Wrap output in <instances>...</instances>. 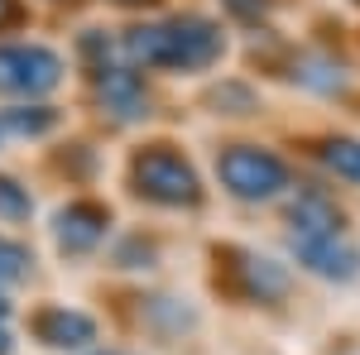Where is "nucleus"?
<instances>
[{
	"label": "nucleus",
	"mask_w": 360,
	"mask_h": 355,
	"mask_svg": "<svg viewBox=\"0 0 360 355\" xmlns=\"http://www.w3.org/2000/svg\"><path fill=\"white\" fill-rule=\"evenodd\" d=\"M226 39L221 29L202 15H178V20H164V25H139L125 34V53L144 63V67H183V72H197V67H212L221 58Z\"/></svg>",
	"instance_id": "f257e3e1"
},
{
	"label": "nucleus",
	"mask_w": 360,
	"mask_h": 355,
	"mask_svg": "<svg viewBox=\"0 0 360 355\" xmlns=\"http://www.w3.org/2000/svg\"><path fill=\"white\" fill-rule=\"evenodd\" d=\"M130 178H135L139 197H149V202H159V207H193L197 197H202V183H197L193 164H188L183 154L164 149V144L135 154Z\"/></svg>",
	"instance_id": "f03ea898"
},
{
	"label": "nucleus",
	"mask_w": 360,
	"mask_h": 355,
	"mask_svg": "<svg viewBox=\"0 0 360 355\" xmlns=\"http://www.w3.org/2000/svg\"><path fill=\"white\" fill-rule=\"evenodd\" d=\"M221 183L236 197H245V202H264V197H278V192L288 188V168L269 149L236 144V149L221 154Z\"/></svg>",
	"instance_id": "7ed1b4c3"
},
{
	"label": "nucleus",
	"mask_w": 360,
	"mask_h": 355,
	"mask_svg": "<svg viewBox=\"0 0 360 355\" xmlns=\"http://www.w3.org/2000/svg\"><path fill=\"white\" fill-rule=\"evenodd\" d=\"M63 82V58L39 44H5L0 49V91L10 96H44Z\"/></svg>",
	"instance_id": "20e7f679"
},
{
	"label": "nucleus",
	"mask_w": 360,
	"mask_h": 355,
	"mask_svg": "<svg viewBox=\"0 0 360 355\" xmlns=\"http://www.w3.org/2000/svg\"><path fill=\"white\" fill-rule=\"evenodd\" d=\"M293 254L298 264H307L322 278H356L360 273V250L346 240V235H312V240H293Z\"/></svg>",
	"instance_id": "39448f33"
},
{
	"label": "nucleus",
	"mask_w": 360,
	"mask_h": 355,
	"mask_svg": "<svg viewBox=\"0 0 360 355\" xmlns=\"http://www.w3.org/2000/svg\"><path fill=\"white\" fill-rule=\"evenodd\" d=\"M288 226H293V240H312V235H341L346 217H341V207H336L327 192L307 188L288 207Z\"/></svg>",
	"instance_id": "423d86ee"
},
{
	"label": "nucleus",
	"mask_w": 360,
	"mask_h": 355,
	"mask_svg": "<svg viewBox=\"0 0 360 355\" xmlns=\"http://www.w3.org/2000/svg\"><path fill=\"white\" fill-rule=\"evenodd\" d=\"M96 96H101V106L111 110L115 120H139L144 115V82H139L135 72H125V67H111V63H101L96 67Z\"/></svg>",
	"instance_id": "0eeeda50"
},
{
	"label": "nucleus",
	"mask_w": 360,
	"mask_h": 355,
	"mask_svg": "<svg viewBox=\"0 0 360 355\" xmlns=\"http://www.w3.org/2000/svg\"><path fill=\"white\" fill-rule=\"evenodd\" d=\"M106 226H111V217H106L96 202H72V207L58 212V245L72 250V254L96 250L101 235H106Z\"/></svg>",
	"instance_id": "6e6552de"
},
{
	"label": "nucleus",
	"mask_w": 360,
	"mask_h": 355,
	"mask_svg": "<svg viewBox=\"0 0 360 355\" xmlns=\"http://www.w3.org/2000/svg\"><path fill=\"white\" fill-rule=\"evenodd\" d=\"M34 331L39 341H49L53 351H77L86 341H96V322L86 312H72V307H44L34 317Z\"/></svg>",
	"instance_id": "1a4fd4ad"
},
{
	"label": "nucleus",
	"mask_w": 360,
	"mask_h": 355,
	"mask_svg": "<svg viewBox=\"0 0 360 355\" xmlns=\"http://www.w3.org/2000/svg\"><path fill=\"white\" fill-rule=\"evenodd\" d=\"M236 259H240V264H236V269H240V288H245L250 298H259V302L264 298H283L288 278H283L269 259H250V254H236Z\"/></svg>",
	"instance_id": "9d476101"
},
{
	"label": "nucleus",
	"mask_w": 360,
	"mask_h": 355,
	"mask_svg": "<svg viewBox=\"0 0 360 355\" xmlns=\"http://www.w3.org/2000/svg\"><path fill=\"white\" fill-rule=\"evenodd\" d=\"M322 164L332 168L336 178L360 183V139H327L322 144Z\"/></svg>",
	"instance_id": "9b49d317"
},
{
	"label": "nucleus",
	"mask_w": 360,
	"mask_h": 355,
	"mask_svg": "<svg viewBox=\"0 0 360 355\" xmlns=\"http://www.w3.org/2000/svg\"><path fill=\"white\" fill-rule=\"evenodd\" d=\"M53 125H58V110H49V106H20L5 115V130H15V135H44Z\"/></svg>",
	"instance_id": "f8f14e48"
},
{
	"label": "nucleus",
	"mask_w": 360,
	"mask_h": 355,
	"mask_svg": "<svg viewBox=\"0 0 360 355\" xmlns=\"http://www.w3.org/2000/svg\"><path fill=\"white\" fill-rule=\"evenodd\" d=\"M29 269V250L20 240H5L0 235V283H10V278H20Z\"/></svg>",
	"instance_id": "ddd939ff"
},
{
	"label": "nucleus",
	"mask_w": 360,
	"mask_h": 355,
	"mask_svg": "<svg viewBox=\"0 0 360 355\" xmlns=\"http://www.w3.org/2000/svg\"><path fill=\"white\" fill-rule=\"evenodd\" d=\"M0 217H10V221L29 217V192L15 178H0Z\"/></svg>",
	"instance_id": "4468645a"
},
{
	"label": "nucleus",
	"mask_w": 360,
	"mask_h": 355,
	"mask_svg": "<svg viewBox=\"0 0 360 355\" xmlns=\"http://www.w3.org/2000/svg\"><path fill=\"white\" fill-rule=\"evenodd\" d=\"M226 5H231L240 20H259V15H264V0H226Z\"/></svg>",
	"instance_id": "2eb2a0df"
},
{
	"label": "nucleus",
	"mask_w": 360,
	"mask_h": 355,
	"mask_svg": "<svg viewBox=\"0 0 360 355\" xmlns=\"http://www.w3.org/2000/svg\"><path fill=\"white\" fill-rule=\"evenodd\" d=\"M15 20V0H0V25H10Z\"/></svg>",
	"instance_id": "dca6fc26"
},
{
	"label": "nucleus",
	"mask_w": 360,
	"mask_h": 355,
	"mask_svg": "<svg viewBox=\"0 0 360 355\" xmlns=\"http://www.w3.org/2000/svg\"><path fill=\"white\" fill-rule=\"evenodd\" d=\"M0 355H10V331H5V322H0Z\"/></svg>",
	"instance_id": "f3484780"
},
{
	"label": "nucleus",
	"mask_w": 360,
	"mask_h": 355,
	"mask_svg": "<svg viewBox=\"0 0 360 355\" xmlns=\"http://www.w3.org/2000/svg\"><path fill=\"white\" fill-rule=\"evenodd\" d=\"M5 312H10V302H5V298H0V322H5Z\"/></svg>",
	"instance_id": "a211bd4d"
},
{
	"label": "nucleus",
	"mask_w": 360,
	"mask_h": 355,
	"mask_svg": "<svg viewBox=\"0 0 360 355\" xmlns=\"http://www.w3.org/2000/svg\"><path fill=\"white\" fill-rule=\"evenodd\" d=\"M115 5H149V0H115Z\"/></svg>",
	"instance_id": "6ab92c4d"
},
{
	"label": "nucleus",
	"mask_w": 360,
	"mask_h": 355,
	"mask_svg": "<svg viewBox=\"0 0 360 355\" xmlns=\"http://www.w3.org/2000/svg\"><path fill=\"white\" fill-rule=\"evenodd\" d=\"M101 355H120V351H101Z\"/></svg>",
	"instance_id": "aec40b11"
}]
</instances>
